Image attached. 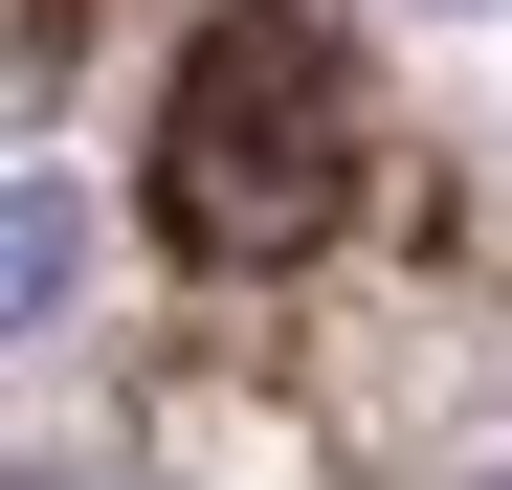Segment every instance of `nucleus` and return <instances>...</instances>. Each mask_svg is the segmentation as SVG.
I'll return each instance as SVG.
<instances>
[{
  "instance_id": "f03ea898",
  "label": "nucleus",
  "mask_w": 512,
  "mask_h": 490,
  "mask_svg": "<svg viewBox=\"0 0 512 490\" xmlns=\"http://www.w3.org/2000/svg\"><path fill=\"white\" fill-rule=\"evenodd\" d=\"M67 290H90V201H67V179H0V357H23Z\"/></svg>"
},
{
  "instance_id": "f257e3e1",
  "label": "nucleus",
  "mask_w": 512,
  "mask_h": 490,
  "mask_svg": "<svg viewBox=\"0 0 512 490\" xmlns=\"http://www.w3.org/2000/svg\"><path fill=\"white\" fill-rule=\"evenodd\" d=\"M334 201H357V67H334L312 0H245L179 67V112H156V223L201 268H290Z\"/></svg>"
}]
</instances>
